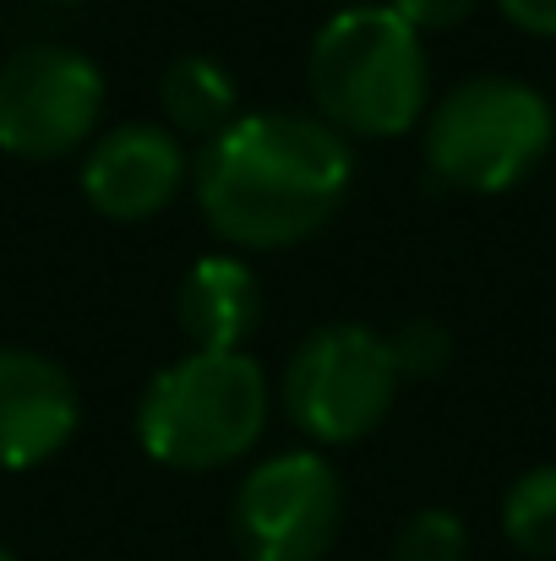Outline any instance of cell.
I'll return each mask as SVG.
<instances>
[{"mask_svg":"<svg viewBox=\"0 0 556 561\" xmlns=\"http://www.w3.org/2000/svg\"><path fill=\"white\" fill-rule=\"evenodd\" d=\"M350 142L290 110L235 115L218 137L202 142L191 186L202 218L218 240L240 251H279L317 234L350 196Z\"/></svg>","mask_w":556,"mask_h":561,"instance_id":"1","label":"cell"},{"mask_svg":"<svg viewBox=\"0 0 556 561\" xmlns=\"http://www.w3.org/2000/svg\"><path fill=\"white\" fill-rule=\"evenodd\" d=\"M306 88L322 110L317 121L339 137H404L425 115L431 66L393 5H344L306 49Z\"/></svg>","mask_w":556,"mask_h":561,"instance_id":"2","label":"cell"},{"mask_svg":"<svg viewBox=\"0 0 556 561\" xmlns=\"http://www.w3.org/2000/svg\"><path fill=\"white\" fill-rule=\"evenodd\" d=\"M268 425V376L240 355H202L164 366L137 403V442L164 469H224L262 442Z\"/></svg>","mask_w":556,"mask_h":561,"instance_id":"3","label":"cell"},{"mask_svg":"<svg viewBox=\"0 0 556 561\" xmlns=\"http://www.w3.org/2000/svg\"><path fill=\"white\" fill-rule=\"evenodd\" d=\"M556 115L519 77H469L425 115V164L453 191H513L552 153Z\"/></svg>","mask_w":556,"mask_h":561,"instance_id":"4","label":"cell"},{"mask_svg":"<svg viewBox=\"0 0 556 561\" xmlns=\"http://www.w3.org/2000/svg\"><path fill=\"white\" fill-rule=\"evenodd\" d=\"M398 392V366L382 333L361 322L317 328L284 366V409L290 420L328 447L371 436Z\"/></svg>","mask_w":556,"mask_h":561,"instance_id":"5","label":"cell"},{"mask_svg":"<svg viewBox=\"0 0 556 561\" xmlns=\"http://www.w3.org/2000/svg\"><path fill=\"white\" fill-rule=\"evenodd\" d=\"M344 524V480L322 453L262 458L229 507V529L246 561H322Z\"/></svg>","mask_w":556,"mask_h":561,"instance_id":"6","label":"cell"},{"mask_svg":"<svg viewBox=\"0 0 556 561\" xmlns=\"http://www.w3.org/2000/svg\"><path fill=\"white\" fill-rule=\"evenodd\" d=\"M104 110V71L66 44H27L0 60V148L60 159L82 148Z\"/></svg>","mask_w":556,"mask_h":561,"instance_id":"7","label":"cell"},{"mask_svg":"<svg viewBox=\"0 0 556 561\" xmlns=\"http://www.w3.org/2000/svg\"><path fill=\"white\" fill-rule=\"evenodd\" d=\"M185 181L181 137L170 126H115L82 159V196L110 224H143L175 202Z\"/></svg>","mask_w":556,"mask_h":561,"instance_id":"8","label":"cell"},{"mask_svg":"<svg viewBox=\"0 0 556 561\" xmlns=\"http://www.w3.org/2000/svg\"><path fill=\"white\" fill-rule=\"evenodd\" d=\"M82 420L77 381L49 355L0 350V469H33L55 458Z\"/></svg>","mask_w":556,"mask_h":561,"instance_id":"9","label":"cell"},{"mask_svg":"<svg viewBox=\"0 0 556 561\" xmlns=\"http://www.w3.org/2000/svg\"><path fill=\"white\" fill-rule=\"evenodd\" d=\"M175 317H181L191 350L240 355L262 328V278L240 256H202L181 278Z\"/></svg>","mask_w":556,"mask_h":561,"instance_id":"10","label":"cell"},{"mask_svg":"<svg viewBox=\"0 0 556 561\" xmlns=\"http://www.w3.org/2000/svg\"><path fill=\"white\" fill-rule=\"evenodd\" d=\"M159 104H164L170 131L207 142V137H218V131L235 121L240 93H235V77H229L218 60L181 55V60H170L164 77H159Z\"/></svg>","mask_w":556,"mask_h":561,"instance_id":"11","label":"cell"},{"mask_svg":"<svg viewBox=\"0 0 556 561\" xmlns=\"http://www.w3.org/2000/svg\"><path fill=\"white\" fill-rule=\"evenodd\" d=\"M502 529L524 557L556 561V463H541L513 480L502 502Z\"/></svg>","mask_w":556,"mask_h":561,"instance_id":"12","label":"cell"},{"mask_svg":"<svg viewBox=\"0 0 556 561\" xmlns=\"http://www.w3.org/2000/svg\"><path fill=\"white\" fill-rule=\"evenodd\" d=\"M469 557V529L458 513L447 507H420L415 518H404L393 561H464Z\"/></svg>","mask_w":556,"mask_h":561,"instance_id":"13","label":"cell"},{"mask_svg":"<svg viewBox=\"0 0 556 561\" xmlns=\"http://www.w3.org/2000/svg\"><path fill=\"white\" fill-rule=\"evenodd\" d=\"M387 350H393L398 376H431L447 366L453 339H447V328H436V322H404V328L387 339Z\"/></svg>","mask_w":556,"mask_h":561,"instance_id":"14","label":"cell"},{"mask_svg":"<svg viewBox=\"0 0 556 561\" xmlns=\"http://www.w3.org/2000/svg\"><path fill=\"white\" fill-rule=\"evenodd\" d=\"M415 33H431V27H458L480 0H387Z\"/></svg>","mask_w":556,"mask_h":561,"instance_id":"15","label":"cell"},{"mask_svg":"<svg viewBox=\"0 0 556 561\" xmlns=\"http://www.w3.org/2000/svg\"><path fill=\"white\" fill-rule=\"evenodd\" d=\"M502 16L535 38H556V0H497Z\"/></svg>","mask_w":556,"mask_h":561,"instance_id":"16","label":"cell"},{"mask_svg":"<svg viewBox=\"0 0 556 561\" xmlns=\"http://www.w3.org/2000/svg\"><path fill=\"white\" fill-rule=\"evenodd\" d=\"M0 561H16V557H11V551H0Z\"/></svg>","mask_w":556,"mask_h":561,"instance_id":"17","label":"cell"}]
</instances>
